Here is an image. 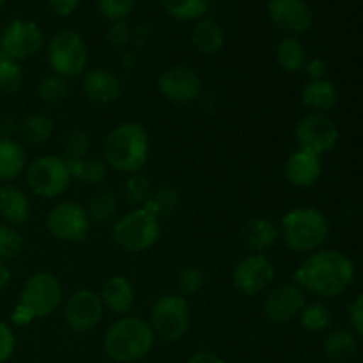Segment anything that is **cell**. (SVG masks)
I'll use <instances>...</instances> for the list:
<instances>
[{"label":"cell","instance_id":"30bf717a","mask_svg":"<svg viewBox=\"0 0 363 363\" xmlns=\"http://www.w3.org/2000/svg\"><path fill=\"white\" fill-rule=\"evenodd\" d=\"M87 208L74 201H60L48 211L45 225L50 236L62 243H82L91 233Z\"/></svg>","mask_w":363,"mask_h":363},{"label":"cell","instance_id":"7402d4cb","mask_svg":"<svg viewBox=\"0 0 363 363\" xmlns=\"http://www.w3.org/2000/svg\"><path fill=\"white\" fill-rule=\"evenodd\" d=\"M32 213L30 199L13 183L0 184V218L7 225H21L28 222Z\"/></svg>","mask_w":363,"mask_h":363},{"label":"cell","instance_id":"d4e9b609","mask_svg":"<svg viewBox=\"0 0 363 363\" xmlns=\"http://www.w3.org/2000/svg\"><path fill=\"white\" fill-rule=\"evenodd\" d=\"M360 351L357 335L347 330H333L323 340V354L330 363H351Z\"/></svg>","mask_w":363,"mask_h":363},{"label":"cell","instance_id":"6da1fadb","mask_svg":"<svg viewBox=\"0 0 363 363\" xmlns=\"http://www.w3.org/2000/svg\"><path fill=\"white\" fill-rule=\"evenodd\" d=\"M354 262L339 250L321 248L301 261L294 269L293 282L305 293L319 298L340 296L354 280Z\"/></svg>","mask_w":363,"mask_h":363},{"label":"cell","instance_id":"f35d334b","mask_svg":"<svg viewBox=\"0 0 363 363\" xmlns=\"http://www.w3.org/2000/svg\"><path fill=\"white\" fill-rule=\"evenodd\" d=\"M89 151H91V137H89L87 131L73 130L64 138L62 155L60 156L66 162H73V160H80L84 156H89Z\"/></svg>","mask_w":363,"mask_h":363},{"label":"cell","instance_id":"bcb514c9","mask_svg":"<svg viewBox=\"0 0 363 363\" xmlns=\"http://www.w3.org/2000/svg\"><path fill=\"white\" fill-rule=\"evenodd\" d=\"M186 363H225V360L213 351H197L188 358Z\"/></svg>","mask_w":363,"mask_h":363},{"label":"cell","instance_id":"8d00e7d4","mask_svg":"<svg viewBox=\"0 0 363 363\" xmlns=\"http://www.w3.org/2000/svg\"><path fill=\"white\" fill-rule=\"evenodd\" d=\"M206 280H208V277H206V272L201 266H184L176 280L177 294H181L183 298L194 296V294L201 293V291L204 289Z\"/></svg>","mask_w":363,"mask_h":363},{"label":"cell","instance_id":"7a4b0ae2","mask_svg":"<svg viewBox=\"0 0 363 363\" xmlns=\"http://www.w3.org/2000/svg\"><path fill=\"white\" fill-rule=\"evenodd\" d=\"M151 151L149 133L137 121L117 124L105 138L103 160L116 172L137 174L145 167Z\"/></svg>","mask_w":363,"mask_h":363},{"label":"cell","instance_id":"3957f363","mask_svg":"<svg viewBox=\"0 0 363 363\" xmlns=\"http://www.w3.org/2000/svg\"><path fill=\"white\" fill-rule=\"evenodd\" d=\"M156 337L145 319L123 315L113 321L103 335L105 354L116 363H137L151 354Z\"/></svg>","mask_w":363,"mask_h":363},{"label":"cell","instance_id":"d6a6232c","mask_svg":"<svg viewBox=\"0 0 363 363\" xmlns=\"http://www.w3.org/2000/svg\"><path fill=\"white\" fill-rule=\"evenodd\" d=\"M181 206V194L174 186H160L152 191L151 199L144 208H147L152 215L158 216L160 220L163 216H170L176 213Z\"/></svg>","mask_w":363,"mask_h":363},{"label":"cell","instance_id":"d6986e66","mask_svg":"<svg viewBox=\"0 0 363 363\" xmlns=\"http://www.w3.org/2000/svg\"><path fill=\"white\" fill-rule=\"evenodd\" d=\"M82 91L94 105H112L121 98L123 85L119 77L105 67H92L82 74Z\"/></svg>","mask_w":363,"mask_h":363},{"label":"cell","instance_id":"83f0119b","mask_svg":"<svg viewBox=\"0 0 363 363\" xmlns=\"http://www.w3.org/2000/svg\"><path fill=\"white\" fill-rule=\"evenodd\" d=\"M277 64L282 67L286 73H300L307 64V52H305L303 43L298 35H286L282 41L277 45Z\"/></svg>","mask_w":363,"mask_h":363},{"label":"cell","instance_id":"ac0fdd59","mask_svg":"<svg viewBox=\"0 0 363 363\" xmlns=\"http://www.w3.org/2000/svg\"><path fill=\"white\" fill-rule=\"evenodd\" d=\"M284 176L294 188H311L321 179L323 160L315 152L298 147L284 163Z\"/></svg>","mask_w":363,"mask_h":363},{"label":"cell","instance_id":"681fc988","mask_svg":"<svg viewBox=\"0 0 363 363\" xmlns=\"http://www.w3.org/2000/svg\"><path fill=\"white\" fill-rule=\"evenodd\" d=\"M7 4V0H0V7H4Z\"/></svg>","mask_w":363,"mask_h":363},{"label":"cell","instance_id":"f1b7e54d","mask_svg":"<svg viewBox=\"0 0 363 363\" xmlns=\"http://www.w3.org/2000/svg\"><path fill=\"white\" fill-rule=\"evenodd\" d=\"M67 167H69L73 181H80L89 186L103 183L108 176V165L105 163V160L94 158V156H84L80 160L67 162Z\"/></svg>","mask_w":363,"mask_h":363},{"label":"cell","instance_id":"f6af8a7d","mask_svg":"<svg viewBox=\"0 0 363 363\" xmlns=\"http://www.w3.org/2000/svg\"><path fill=\"white\" fill-rule=\"evenodd\" d=\"M303 71L308 80H321V78H326V73H328V62L319 59V57H314V59L307 60Z\"/></svg>","mask_w":363,"mask_h":363},{"label":"cell","instance_id":"5bb4252c","mask_svg":"<svg viewBox=\"0 0 363 363\" xmlns=\"http://www.w3.org/2000/svg\"><path fill=\"white\" fill-rule=\"evenodd\" d=\"M275 280V266L264 254H248L233 272V286L243 296L262 294Z\"/></svg>","mask_w":363,"mask_h":363},{"label":"cell","instance_id":"d590c367","mask_svg":"<svg viewBox=\"0 0 363 363\" xmlns=\"http://www.w3.org/2000/svg\"><path fill=\"white\" fill-rule=\"evenodd\" d=\"M25 240L20 230L7 223H0V261L11 262L23 252Z\"/></svg>","mask_w":363,"mask_h":363},{"label":"cell","instance_id":"ba28073f","mask_svg":"<svg viewBox=\"0 0 363 363\" xmlns=\"http://www.w3.org/2000/svg\"><path fill=\"white\" fill-rule=\"evenodd\" d=\"M23 174L28 190L43 199L60 197L69 190L73 183L69 167L62 156H38L30 163H27Z\"/></svg>","mask_w":363,"mask_h":363},{"label":"cell","instance_id":"ee69618b","mask_svg":"<svg viewBox=\"0 0 363 363\" xmlns=\"http://www.w3.org/2000/svg\"><path fill=\"white\" fill-rule=\"evenodd\" d=\"M80 2L82 0H46L48 9L52 11L55 16H60V18L71 16V14L78 9Z\"/></svg>","mask_w":363,"mask_h":363},{"label":"cell","instance_id":"4316f807","mask_svg":"<svg viewBox=\"0 0 363 363\" xmlns=\"http://www.w3.org/2000/svg\"><path fill=\"white\" fill-rule=\"evenodd\" d=\"M55 123L50 116L34 112L25 116L20 124V137L27 145H43L53 137Z\"/></svg>","mask_w":363,"mask_h":363},{"label":"cell","instance_id":"1f68e13d","mask_svg":"<svg viewBox=\"0 0 363 363\" xmlns=\"http://www.w3.org/2000/svg\"><path fill=\"white\" fill-rule=\"evenodd\" d=\"M300 318L301 326L303 330H307L308 333H323L326 330H330L333 323V314L330 311V307L323 301H312L307 303L301 311Z\"/></svg>","mask_w":363,"mask_h":363},{"label":"cell","instance_id":"74e56055","mask_svg":"<svg viewBox=\"0 0 363 363\" xmlns=\"http://www.w3.org/2000/svg\"><path fill=\"white\" fill-rule=\"evenodd\" d=\"M23 71L20 62L0 55V92L2 94H14L23 85Z\"/></svg>","mask_w":363,"mask_h":363},{"label":"cell","instance_id":"8fae6325","mask_svg":"<svg viewBox=\"0 0 363 363\" xmlns=\"http://www.w3.org/2000/svg\"><path fill=\"white\" fill-rule=\"evenodd\" d=\"M46 46L45 32L32 20H13L0 34V55L21 62L38 55Z\"/></svg>","mask_w":363,"mask_h":363},{"label":"cell","instance_id":"e575fe53","mask_svg":"<svg viewBox=\"0 0 363 363\" xmlns=\"http://www.w3.org/2000/svg\"><path fill=\"white\" fill-rule=\"evenodd\" d=\"M152 191H155V188L151 186L147 177L140 172L130 174L123 186L124 199L131 208H144L151 199Z\"/></svg>","mask_w":363,"mask_h":363},{"label":"cell","instance_id":"5b68a950","mask_svg":"<svg viewBox=\"0 0 363 363\" xmlns=\"http://www.w3.org/2000/svg\"><path fill=\"white\" fill-rule=\"evenodd\" d=\"M162 238V220L147 208H133L112 223V240L128 254H140L156 247Z\"/></svg>","mask_w":363,"mask_h":363},{"label":"cell","instance_id":"60d3db41","mask_svg":"<svg viewBox=\"0 0 363 363\" xmlns=\"http://www.w3.org/2000/svg\"><path fill=\"white\" fill-rule=\"evenodd\" d=\"M16 350V335L11 325L0 321V363H7L13 358Z\"/></svg>","mask_w":363,"mask_h":363},{"label":"cell","instance_id":"4fadbf2b","mask_svg":"<svg viewBox=\"0 0 363 363\" xmlns=\"http://www.w3.org/2000/svg\"><path fill=\"white\" fill-rule=\"evenodd\" d=\"M158 92L174 105H190L202 94V78L194 67L176 64L158 77Z\"/></svg>","mask_w":363,"mask_h":363},{"label":"cell","instance_id":"484cf974","mask_svg":"<svg viewBox=\"0 0 363 363\" xmlns=\"http://www.w3.org/2000/svg\"><path fill=\"white\" fill-rule=\"evenodd\" d=\"M27 155L20 142L13 138H0V184L16 179L27 169Z\"/></svg>","mask_w":363,"mask_h":363},{"label":"cell","instance_id":"2e32d148","mask_svg":"<svg viewBox=\"0 0 363 363\" xmlns=\"http://www.w3.org/2000/svg\"><path fill=\"white\" fill-rule=\"evenodd\" d=\"M305 305H307V293L294 282H287L275 287L266 296L262 312L272 325L282 326L294 321L301 314Z\"/></svg>","mask_w":363,"mask_h":363},{"label":"cell","instance_id":"9c48e42d","mask_svg":"<svg viewBox=\"0 0 363 363\" xmlns=\"http://www.w3.org/2000/svg\"><path fill=\"white\" fill-rule=\"evenodd\" d=\"M18 305L23 307L34 321L55 314L62 305V286L59 279L48 272L30 275L21 287Z\"/></svg>","mask_w":363,"mask_h":363},{"label":"cell","instance_id":"ab89813d","mask_svg":"<svg viewBox=\"0 0 363 363\" xmlns=\"http://www.w3.org/2000/svg\"><path fill=\"white\" fill-rule=\"evenodd\" d=\"M137 6V0H98V9L108 21L126 20Z\"/></svg>","mask_w":363,"mask_h":363},{"label":"cell","instance_id":"7c38bea8","mask_svg":"<svg viewBox=\"0 0 363 363\" xmlns=\"http://www.w3.org/2000/svg\"><path fill=\"white\" fill-rule=\"evenodd\" d=\"M294 138L298 147L323 156L332 151L340 138L339 126L326 113H307L294 126Z\"/></svg>","mask_w":363,"mask_h":363},{"label":"cell","instance_id":"f546056e","mask_svg":"<svg viewBox=\"0 0 363 363\" xmlns=\"http://www.w3.org/2000/svg\"><path fill=\"white\" fill-rule=\"evenodd\" d=\"M87 213L91 222L96 223H113L119 213V195L112 190H99L91 197L87 206Z\"/></svg>","mask_w":363,"mask_h":363},{"label":"cell","instance_id":"c3c4849f","mask_svg":"<svg viewBox=\"0 0 363 363\" xmlns=\"http://www.w3.org/2000/svg\"><path fill=\"white\" fill-rule=\"evenodd\" d=\"M11 280H13V272H11L9 264L0 261V291L6 289L11 284Z\"/></svg>","mask_w":363,"mask_h":363},{"label":"cell","instance_id":"b9f144b4","mask_svg":"<svg viewBox=\"0 0 363 363\" xmlns=\"http://www.w3.org/2000/svg\"><path fill=\"white\" fill-rule=\"evenodd\" d=\"M131 39V28L126 20L110 21V27L106 28V41L112 46H124L128 45Z\"/></svg>","mask_w":363,"mask_h":363},{"label":"cell","instance_id":"7bdbcfd3","mask_svg":"<svg viewBox=\"0 0 363 363\" xmlns=\"http://www.w3.org/2000/svg\"><path fill=\"white\" fill-rule=\"evenodd\" d=\"M347 319L354 335L363 337V293L358 294L347 307Z\"/></svg>","mask_w":363,"mask_h":363},{"label":"cell","instance_id":"9a60e30c","mask_svg":"<svg viewBox=\"0 0 363 363\" xmlns=\"http://www.w3.org/2000/svg\"><path fill=\"white\" fill-rule=\"evenodd\" d=\"M105 307L99 293L92 289H78L64 303V321L74 333H87L101 323Z\"/></svg>","mask_w":363,"mask_h":363},{"label":"cell","instance_id":"cb8c5ba5","mask_svg":"<svg viewBox=\"0 0 363 363\" xmlns=\"http://www.w3.org/2000/svg\"><path fill=\"white\" fill-rule=\"evenodd\" d=\"M225 30L213 18L204 16L195 21L191 28V43L204 55H216L225 46Z\"/></svg>","mask_w":363,"mask_h":363},{"label":"cell","instance_id":"44dd1931","mask_svg":"<svg viewBox=\"0 0 363 363\" xmlns=\"http://www.w3.org/2000/svg\"><path fill=\"white\" fill-rule=\"evenodd\" d=\"M241 238L252 254H264L280 240V227L272 218L254 216L243 225Z\"/></svg>","mask_w":363,"mask_h":363},{"label":"cell","instance_id":"603a6c76","mask_svg":"<svg viewBox=\"0 0 363 363\" xmlns=\"http://www.w3.org/2000/svg\"><path fill=\"white\" fill-rule=\"evenodd\" d=\"M337 101H339V91L328 78L308 80L301 89V103L305 108L314 113L330 112L332 108H335Z\"/></svg>","mask_w":363,"mask_h":363},{"label":"cell","instance_id":"e0dca14e","mask_svg":"<svg viewBox=\"0 0 363 363\" xmlns=\"http://www.w3.org/2000/svg\"><path fill=\"white\" fill-rule=\"evenodd\" d=\"M268 16L287 35H300L314 25V13L305 0H269Z\"/></svg>","mask_w":363,"mask_h":363},{"label":"cell","instance_id":"8992f818","mask_svg":"<svg viewBox=\"0 0 363 363\" xmlns=\"http://www.w3.org/2000/svg\"><path fill=\"white\" fill-rule=\"evenodd\" d=\"M46 59L52 73L69 80L87 71L89 48L78 32L62 28L46 41Z\"/></svg>","mask_w":363,"mask_h":363},{"label":"cell","instance_id":"836d02e7","mask_svg":"<svg viewBox=\"0 0 363 363\" xmlns=\"http://www.w3.org/2000/svg\"><path fill=\"white\" fill-rule=\"evenodd\" d=\"M35 92L46 105H60L69 96V84H67V78L52 73L39 80Z\"/></svg>","mask_w":363,"mask_h":363},{"label":"cell","instance_id":"ffe728a7","mask_svg":"<svg viewBox=\"0 0 363 363\" xmlns=\"http://www.w3.org/2000/svg\"><path fill=\"white\" fill-rule=\"evenodd\" d=\"M99 298H101L105 311H110L112 314L123 318V315L130 314V311L133 308L135 287L128 277H110L103 284L101 291H99Z\"/></svg>","mask_w":363,"mask_h":363},{"label":"cell","instance_id":"277c9868","mask_svg":"<svg viewBox=\"0 0 363 363\" xmlns=\"http://www.w3.org/2000/svg\"><path fill=\"white\" fill-rule=\"evenodd\" d=\"M280 238L284 243L300 254L321 250L330 236V220L321 209L301 206L293 208L282 216Z\"/></svg>","mask_w":363,"mask_h":363},{"label":"cell","instance_id":"7dc6e473","mask_svg":"<svg viewBox=\"0 0 363 363\" xmlns=\"http://www.w3.org/2000/svg\"><path fill=\"white\" fill-rule=\"evenodd\" d=\"M32 321H34V319H32V315L28 314L23 307H20V305H16V307H14L13 315H11V323H13V325L28 326Z\"/></svg>","mask_w":363,"mask_h":363},{"label":"cell","instance_id":"52a82bcc","mask_svg":"<svg viewBox=\"0 0 363 363\" xmlns=\"http://www.w3.org/2000/svg\"><path fill=\"white\" fill-rule=\"evenodd\" d=\"M190 305L177 293L163 294L149 311V326L156 339L163 342H179L190 328Z\"/></svg>","mask_w":363,"mask_h":363},{"label":"cell","instance_id":"4dcf8cb0","mask_svg":"<svg viewBox=\"0 0 363 363\" xmlns=\"http://www.w3.org/2000/svg\"><path fill=\"white\" fill-rule=\"evenodd\" d=\"M163 11L179 21H197L209 11V0H160Z\"/></svg>","mask_w":363,"mask_h":363}]
</instances>
